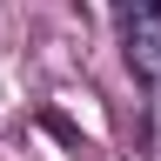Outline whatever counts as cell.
Returning a JSON list of instances; mask_svg holds the SVG:
<instances>
[{"label": "cell", "instance_id": "obj_1", "mask_svg": "<svg viewBox=\"0 0 161 161\" xmlns=\"http://www.w3.org/2000/svg\"><path fill=\"white\" fill-rule=\"evenodd\" d=\"M114 27H121L128 74L161 87V0H114Z\"/></svg>", "mask_w": 161, "mask_h": 161}]
</instances>
